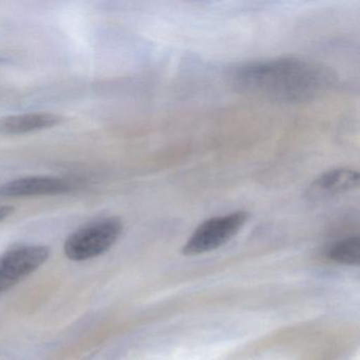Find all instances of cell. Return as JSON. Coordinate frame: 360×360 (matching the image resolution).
I'll list each match as a JSON object with an SVG mask.
<instances>
[{"instance_id": "6da1fadb", "label": "cell", "mask_w": 360, "mask_h": 360, "mask_svg": "<svg viewBox=\"0 0 360 360\" xmlns=\"http://www.w3.org/2000/svg\"><path fill=\"white\" fill-rule=\"evenodd\" d=\"M225 79L235 91L282 104L309 102L330 91L337 77L330 67L285 56L231 65Z\"/></svg>"}, {"instance_id": "7a4b0ae2", "label": "cell", "mask_w": 360, "mask_h": 360, "mask_svg": "<svg viewBox=\"0 0 360 360\" xmlns=\"http://www.w3.org/2000/svg\"><path fill=\"white\" fill-rule=\"evenodd\" d=\"M122 231L123 223L117 217L94 221L67 238L65 255L72 261L96 258L107 252L117 241Z\"/></svg>"}, {"instance_id": "3957f363", "label": "cell", "mask_w": 360, "mask_h": 360, "mask_svg": "<svg viewBox=\"0 0 360 360\" xmlns=\"http://www.w3.org/2000/svg\"><path fill=\"white\" fill-rule=\"evenodd\" d=\"M250 214L244 210L212 217L199 225L182 248L185 256L212 252L231 241L248 222Z\"/></svg>"}, {"instance_id": "277c9868", "label": "cell", "mask_w": 360, "mask_h": 360, "mask_svg": "<svg viewBox=\"0 0 360 360\" xmlns=\"http://www.w3.org/2000/svg\"><path fill=\"white\" fill-rule=\"evenodd\" d=\"M44 245L20 246L0 256V292H6L37 271L49 258Z\"/></svg>"}, {"instance_id": "5b68a950", "label": "cell", "mask_w": 360, "mask_h": 360, "mask_svg": "<svg viewBox=\"0 0 360 360\" xmlns=\"http://www.w3.org/2000/svg\"><path fill=\"white\" fill-rule=\"evenodd\" d=\"M72 188L69 181L58 176H26L0 184V199L60 195Z\"/></svg>"}, {"instance_id": "8992f818", "label": "cell", "mask_w": 360, "mask_h": 360, "mask_svg": "<svg viewBox=\"0 0 360 360\" xmlns=\"http://www.w3.org/2000/svg\"><path fill=\"white\" fill-rule=\"evenodd\" d=\"M360 176L356 170L338 167L320 174L307 191L309 201L322 202L351 193L359 187Z\"/></svg>"}, {"instance_id": "52a82bcc", "label": "cell", "mask_w": 360, "mask_h": 360, "mask_svg": "<svg viewBox=\"0 0 360 360\" xmlns=\"http://www.w3.org/2000/svg\"><path fill=\"white\" fill-rule=\"evenodd\" d=\"M64 121L62 115L50 112H31L0 117V136H20L50 129Z\"/></svg>"}, {"instance_id": "ba28073f", "label": "cell", "mask_w": 360, "mask_h": 360, "mask_svg": "<svg viewBox=\"0 0 360 360\" xmlns=\"http://www.w3.org/2000/svg\"><path fill=\"white\" fill-rule=\"evenodd\" d=\"M330 260L345 265H358L360 262V238L358 236L339 240L328 250Z\"/></svg>"}, {"instance_id": "9c48e42d", "label": "cell", "mask_w": 360, "mask_h": 360, "mask_svg": "<svg viewBox=\"0 0 360 360\" xmlns=\"http://www.w3.org/2000/svg\"><path fill=\"white\" fill-rule=\"evenodd\" d=\"M15 212V207L12 205H0V223L9 218Z\"/></svg>"}]
</instances>
